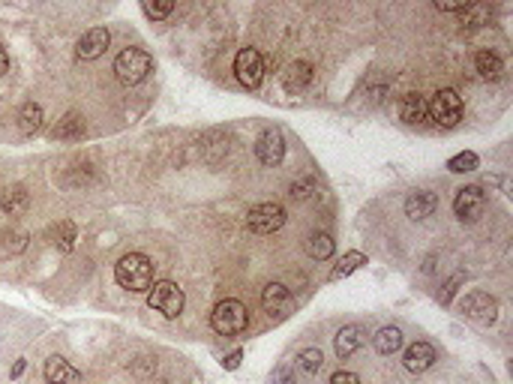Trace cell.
<instances>
[{"mask_svg":"<svg viewBox=\"0 0 513 384\" xmlns=\"http://www.w3.org/2000/svg\"><path fill=\"white\" fill-rule=\"evenodd\" d=\"M361 345H363V327L361 324H345L337 333V354L339 357H351Z\"/></svg>","mask_w":513,"mask_h":384,"instance_id":"cell-17","label":"cell"},{"mask_svg":"<svg viewBox=\"0 0 513 384\" xmlns=\"http://www.w3.org/2000/svg\"><path fill=\"white\" fill-rule=\"evenodd\" d=\"M115 279L126 291H148L153 286V262L144 252H126L115 264Z\"/></svg>","mask_w":513,"mask_h":384,"instance_id":"cell-1","label":"cell"},{"mask_svg":"<svg viewBox=\"0 0 513 384\" xmlns=\"http://www.w3.org/2000/svg\"><path fill=\"white\" fill-rule=\"evenodd\" d=\"M6 70H9V54H6L4 45H0V75H4Z\"/></svg>","mask_w":513,"mask_h":384,"instance_id":"cell-37","label":"cell"},{"mask_svg":"<svg viewBox=\"0 0 513 384\" xmlns=\"http://www.w3.org/2000/svg\"><path fill=\"white\" fill-rule=\"evenodd\" d=\"M150 70H153V58L144 49H124L115 60V72L120 84H138L148 78Z\"/></svg>","mask_w":513,"mask_h":384,"instance_id":"cell-3","label":"cell"},{"mask_svg":"<svg viewBox=\"0 0 513 384\" xmlns=\"http://www.w3.org/2000/svg\"><path fill=\"white\" fill-rule=\"evenodd\" d=\"M361 264H366V255H363V252H349V255H345V258H342V262H339L337 267L330 270V279L337 282V279H345V276H351V274H354V270H358Z\"/></svg>","mask_w":513,"mask_h":384,"instance_id":"cell-24","label":"cell"},{"mask_svg":"<svg viewBox=\"0 0 513 384\" xmlns=\"http://www.w3.org/2000/svg\"><path fill=\"white\" fill-rule=\"evenodd\" d=\"M271 384H294V372H292V366H276L273 369V376H271Z\"/></svg>","mask_w":513,"mask_h":384,"instance_id":"cell-32","label":"cell"},{"mask_svg":"<svg viewBox=\"0 0 513 384\" xmlns=\"http://www.w3.org/2000/svg\"><path fill=\"white\" fill-rule=\"evenodd\" d=\"M489 15V9L483 6V4H468V9L462 13V25H468V27H477V25H483V18Z\"/></svg>","mask_w":513,"mask_h":384,"instance_id":"cell-29","label":"cell"},{"mask_svg":"<svg viewBox=\"0 0 513 384\" xmlns=\"http://www.w3.org/2000/svg\"><path fill=\"white\" fill-rule=\"evenodd\" d=\"M477 165H481V160H477V153H472V151H462V153H456V156H450V160H448V168L453 174L474 172Z\"/></svg>","mask_w":513,"mask_h":384,"instance_id":"cell-26","label":"cell"},{"mask_svg":"<svg viewBox=\"0 0 513 384\" xmlns=\"http://www.w3.org/2000/svg\"><path fill=\"white\" fill-rule=\"evenodd\" d=\"M21 372H25V360H15V366H13V378H18Z\"/></svg>","mask_w":513,"mask_h":384,"instance_id":"cell-38","label":"cell"},{"mask_svg":"<svg viewBox=\"0 0 513 384\" xmlns=\"http://www.w3.org/2000/svg\"><path fill=\"white\" fill-rule=\"evenodd\" d=\"M18 127H21V132H25V135H33L42 127V108L37 103H27L25 108H21V115H18Z\"/></svg>","mask_w":513,"mask_h":384,"instance_id":"cell-23","label":"cell"},{"mask_svg":"<svg viewBox=\"0 0 513 384\" xmlns=\"http://www.w3.org/2000/svg\"><path fill=\"white\" fill-rule=\"evenodd\" d=\"M462 312H465V319H472V321L493 324L498 319V300L489 297L486 291H472V295H465V300H462Z\"/></svg>","mask_w":513,"mask_h":384,"instance_id":"cell-9","label":"cell"},{"mask_svg":"<svg viewBox=\"0 0 513 384\" xmlns=\"http://www.w3.org/2000/svg\"><path fill=\"white\" fill-rule=\"evenodd\" d=\"M330 384H361V378L354 376V372H345V369H339V372H333Z\"/></svg>","mask_w":513,"mask_h":384,"instance_id":"cell-33","label":"cell"},{"mask_svg":"<svg viewBox=\"0 0 513 384\" xmlns=\"http://www.w3.org/2000/svg\"><path fill=\"white\" fill-rule=\"evenodd\" d=\"M429 117L439 123V127H456L462 120V99L456 90H439L432 96V103H427Z\"/></svg>","mask_w":513,"mask_h":384,"instance_id":"cell-5","label":"cell"},{"mask_svg":"<svg viewBox=\"0 0 513 384\" xmlns=\"http://www.w3.org/2000/svg\"><path fill=\"white\" fill-rule=\"evenodd\" d=\"M255 153L264 165H280L283 156H285V139L280 129H264L255 141Z\"/></svg>","mask_w":513,"mask_h":384,"instance_id":"cell-10","label":"cell"},{"mask_svg":"<svg viewBox=\"0 0 513 384\" xmlns=\"http://www.w3.org/2000/svg\"><path fill=\"white\" fill-rule=\"evenodd\" d=\"M399 117L405 123H423L429 117V108H427V99L420 94H405L403 103H399Z\"/></svg>","mask_w":513,"mask_h":384,"instance_id":"cell-16","label":"cell"},{"mask_svg":"<svg viewBox=\"0 0 513 384\" xmlns=\"http://www.w3.org/2000/svg\"><path fill=\"white\" fill-rule=\"evenodd\" d=\"M46 381L48 384H82V372L70 366L63 357H48L46 360Z\"/></svg>","mask_w":513,"mask_h":384,"instance_id":"cell-14","label":"cell"},{"mask_svg":"<svg viewBox=\"0 0 513 384\" xmlns=\"http://www.w3.org/2000/svg\"><path fill=\"white\" fill-rule=\"evenodd\" d=\"M4 243H6V250H9V252H21V250L27 246V234H21V231L6 234V237H4Z\"/></svg>","mask_w":513,"mask_h":384,"instance_id":"cell-31","label":"cell"},{"mask_svg":"<svg viewBox=\"0 0 513 384\" xmlns=\"http://www.w3.org/2000/svg\"><path fill=\"white\" fill-rule=\"evenodd\" d=\"M247 225L255 234H273L285 225V207L276 205V201H264V205H255L247 213Z\"/></svg>","mask_w":513,"mask_h":384,"instance_id":"cell-6","label":"cell"},{"mask_svg":"<svg viewBox=\"0 0 513 384\" xmlns=\"http://www.w3.org/2000/svg\"><path fill=\"white\" fill-rule=\"evenodd\" d=\"M306 252H309V258H316V262H325V258H330V255H333V241H330V234H321V231L309 234Z\"/></svg>","mask_w":513,"mask_h":384,"instance_id":"cell-22","label":"cell"},{"mask_svg":"<svg viewBox=\"0 0 513 384\" xmlns=\"http://www.w3.org/2000/svg\"><path fill=\"white\" fill-rule=\"evenodd\" d=\"M234 75L243 87H259L264 75V58L259 49H240L234 58Z\"/></svg>","mask_w":513,"mask_h":384,"instance_id":"cell-7","label":"cell"},{"mask_svg":"<svg viewBox=\"0 0 513 384\" xmlns=\"http://www.w3.org/2000/svg\"><path fill=\"white\" fill-rule=\"evenodd\" d=\"M312 82V66L306 60H297V63H288V70L283 72V84L285 90H304L306 84Z\"/></svg>","mask_w":513,"mask_h":384,"instance_id":"cell-19","label":"cell"},{"mask_svg":"<svg viewBox=\"0 0 513 384\" xmlns=\"http://www.w3.org/2000/svg\"><path fill=\"white\" fill-rule=\"evenodd\" d=\"M321 364H325V357H321L318 348H304L300 357H297V366L304 372H309V376H316V372L321 369Z\"/></svg>","mask_w":513,"mask_h":384,"instance_id":"cell-27","label":"cell"},{"mask_svg":"<svg viewBox=\"0 0 513 384\" xmlns=\"http://www.w3.org/2000/svg\"><path fill=\"white\" fill-rule=\"evenodd\" d=\"M210 324H214V331L222 333V336H238V333L247 331L249 312H247V307H243L240 300L228 297V300L216 303V309L210 312Z\"/></svg>","mask_w":513,"mask_h":384,"instance_id":"cell-2","label":"cell"},{"mask_svg":"<svg viewBox=\"0 0 513 384\" xmlns=\"http://www.w3.org/2000/svg\"><path fill=\"white\" fill-rule=\"evenodd\" d=\"M82 132H84V123H82V117H78V115H70L58 129H54L58 139H70V135H82Z\"/></svg>","mask_w":513,"mask_h":384,"instance_id":"cell-28","label":"cell"},{"mask_svg":"<svg viewBox=\"0 0 513 384\" xmlns=\"http://www.w3.org/2000/svg\"><path fill=\"white\" fill-rule=\"evenodd\" d=\"M141 9H144V13H148L150 18H156V21H160V18H165V15H171L174 4H171V0H165V4H144Z\"/></svg>","mask_w":513,"mask_h":384,"instance_id":"cell-30","label":"cell"},{"mask_svg":"<svg viewBox=\"0 0 513 384\" xmlns=\"http://www.w3.org/2000/svg\"><path fill=\"white\" fill-rule=\"evenodd\" d=\"M51 237H54V246H60L63 252H72V246H75V225L72 222H58L51 229Z\"/></svg>","mask_w":513,"mask_h":384,"instance_id":"cell-25","label":"cell"},{"mask_svg":"<svg viewBox=\"0 0 513 384\" xmlns=\"http://www.w3.org/2000/svg\"><path fill=\"white\" fill-rule=\"evenodd\" d=\"M474 66H477V72H481L486 82H495V78H501V72H505V66H501V58H498L495 51H477Z\"/></svg>","mask_w":513,"mask_h":384,"instance_id":"cell-21","label":"cell"},{"mask_svg":"<svg viewBox=\"0 0 513 384\" xmlns=\"http://www.w3.org/2000/svg\"><path fill=\"white\" fill-rule=\"evenodd\" d=\"M108 45H111V33H108L105 27H91L82 39H78L75 54H78L82 60H96L99 54H105Z\"/></svg>","mask_w":513,"mask_h":384,"instance_id":"cell-11","label":"cell"},{"mask_svg":"<svg viewBox=\"0 0 513 384\" xmlns=\"http://www.w3.org/2000/svg\"><path fill=\"white\" fill-rule=\"evenodd\" d=\"M456 282H460V276H453V279L448 282V288H444V295H441V303H450V297H453V291H456Z\"/></svg>","mask_w":513,"mask_h":384,"instance_id":"cell-36","label":"cell"},{"mask_svg":"<svg viewBox=\"0 0 513 384\" xmlns=\"http://www.w3.org/2000/svg\"><path fill=\"white\" fill-rule=\"evenodd\" d=\"M372 345H375L378 354H394V352H399V345H403V331H399V327H382V331L375 333Z\"/></svg>","mask_w":513,"mask_h":384,"instance_id":"cell-20","label":"cell"},{"mask_svg":"<svg viewBox=\"0 0 513 384\" xmlns=\"http://www.w3.org/2000/svg\"><path fill=\"white\" fill-rule=\"evenodd\" d=\"M183 288L174 286V282L162 279V282H153L150 291H148V307L162 312L165 319H177L183 312Z\"/></svg>","mask_w":513,"mask_h":384,"instance_id":"cell-4","label":"cell"},{"mask_svg":"<svg viewBox=\"0 0 513 384\" xmlns=\"http://www.w3.org/2000/svg\"><path fill=\"white\" fill-rule=\"evenodd\" d=\"M240 360H243V352H231L226 360H222V366H226V369H238Z\"/></svg>","mask_w":513,"mask_h":384,"instance_id":"cell-35","label":"cell"},{"mask_svg":"<svg viewBox=\"0 0 513 384\" xmlns=\"http://www.w3.org/2000/svg\"><path fill=\"white\" fill-rule=\"evenodd\" d=\"M486 207V192L481 186H462L453 198V210L462 222H474Z\"/></svg>","mask_w":513,"mask_h":384,"instance_id":"cell-8","label":"cell"},{"mask_svg":"<svg viewBox=\"0 0 513 384\" xmlns=\"http://www.w3.org/2000/svg\"><path fill=\"white\" fill-rule=\"evenodd\" d=\"M261 307L271 312V315H276V319H283V315L292 312L294 297H292V291H288L285 286H280V282H271V286L264 288V295H261Z\"/></svg>","mask_w":513,"mask_h":384,"instance_id":"cell-12","label":"cell"},{"mask_svg":"<svg viewBox=\"0 0 513 384\" xmlns=\"http://www.w3.org/2000/svg\"><path fill=\"white\" fill-rule=\"evenodd\" d=\"M436 360H439V354H436V348H432L429 343H415V345L405 348L403 364H405L408 372H427L432 364H436Z\"/></svg>","mask_w":513,"mask_h":384,"instance_id":"cell-13","label":"cell"},{"mask_svg":"<svg viewBox=\"0 0 513 384\" xmlns=\"http://www.w3.org/2000/svg\"><path fill=\"white\" fill-rule=\"evenodd\" d=\"M309 186H312V180H300V184L292 186V196H294V198H306V196H309V192H306Z\"/></svg>","mask_w":513,"mask_h":384,"instance_id":"cell-34","label":"cell"},{"mask_svg":"<svg viewBox=\"0 0 513 384\" xmlns=\"http://www.w3.org/2000/svg\"><path fill=\"white\" fill-rule=\"evenodd\" d=\"M436 207H439L436 192H427V189L411 192L408 201H405V213H408L411 219H427V217H432V213H436Z\"/></svg>","mask_w":513,"mask_h":384,"instance_id":"cell-15","label":"cell"},{"mask_svg":"<svg viewBox=\"0 0 513 384\" xmlns=\"http://www.w3.org/2000/svg\"><path fill=\"white\" fill-rule=\"evenodd\" d=\"M30 205V196L25 186H6L0 192V207H4L9 217H18V213H25Z\"/></svg>","mask_w":513,"mask_h":384,"instance_id":"cell-18","label":"cell"}]
</instances>
